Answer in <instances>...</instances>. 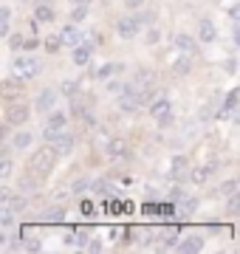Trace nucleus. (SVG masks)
I'll list each match as a JSON object with an SVG mask.
<instances>
[{"label":"nucleus","instance_id":"nucleus-5","mask_svg":"<svg viewBox=\"0 0 240 254\" xmlns=\"http://www.w3.org/2000/svg\"><path fill=\"white\" fill-rule=\"evenodd\" d=\"M28 116H31V108H28L23 99L9 102V108H6V122H9V125H26Z\"/></svg>","mask_w":240,"mask_h":254},{"label":"nucleus","instance_id":"nucleus-30","mask_svg":"<svg viewBox=\"0 0 240 254\" xmlns=\"http://www.w3.org/2000/svg\"><path fill=\"white\" fill-rule=\"evenodd\" d=\"M105 88H108V93H116V96L124 93V85H121L119 79H105Z\"/></svg>","mask_w":240,"mask_h":254},{"label":"nucleus","instance_id":"nucleus-48","mask_svg":"<svg viewBox=\"0 0 240 254\" xmlns=\"http://www.w3.org/2000/svg\"><path fill=\"white\" fill-rule=\"evenodd\" d=\"M235 122H238V125H240V113H238V116H235Z\"/></svg>","mask_w":240,"mask_h":254},{"label":"nucleus","instance_id":"nucleus-4","mask_svg":"<svg viewBox=\"0 0 240 254\" xmlns=\"http://www.w3.org/2000/svg\"><path fill=\"white\" fill-rule=\"evenodd\" d=\"M150 113H153V119H156L161 127L173 125V102L167 99V96H158V99L150 102Z\"/></svg>","mask_w":240,"mask_h":254},{"label":"nucleus","instance_id":"nucleus-32","mask_svg":"<svg viewBox=\"0 0 240 254\" xmlns=\"http://www.w3.org/2000/svg\"><path fill=\"white\" fill-rule=\"evenodd\" d=\"M218 192H223V195L229 198L232 192H238V181H223V184H221V190H218Z\"/></svg>","mask_w":240,"mask_h":254},{"label":"nucleus","instance_id":"nucleus-13","mask_svg":"<svg viewBox=\"0 0 240 254\" xmlns=\"http://www.w3.org/2000/svg\"><path fill=\"white\" fill-rule=\"evenodd\" d=\"M198 37H201V43H212L215 37H218L212 20H201V26H198Z\"/></svg>","mask_w":240,"mask_h":254},{"label":"nucleus","instance_id":"nucleus-40","mask_svg":"<svg viewBox=\"0 0 240 254\" xmlns=\"http://www.w3.org/2000/svg\"><path fill=\"white\" fill-rule=\"evenodd\" d=\"M229 17L235 20V23H240V3H238V6H232V9H229Z\"/></svg>","mask_w":240,"mask_h":254},{"label":"nucleus","instance_id":"nucleus-15","mask_svg":"<svg viewBox=\"0 0 240 254\" xmlns=\"http://www.w3.org/2000/svg\"><path fill=\"white\" fill-rule=\"evenodd\" d=\"M91 48L93 46H88V43H85V46L79 43V46L74 48V63L76 65H88V63H91Z\"/></svg>","mask_w":240,"mask_h":254},{"label":"nucleus","instance_id":"nucleus-39","mask_svg":"<svg viewBox=\"0 0 240 254\" xmlns=\"http://www.w3.org/2000/svg\"><path fill=\"white\" fill-rule=\"evenodd\" d=\"M0 34H11V20H0Z\"/></svg>","mask_w":240,"mask_h":254},{"label":"nucleus","instance_id":"nucleus-43","mask_svg":"<svg viewBox=\"0 0 240 254\" xmlns=\"http://www.w3.org/2000/svg\"><path fill=\"white\" fill-rule=\"evenodd\" d=\"M82 212L85 215H93V203L91 200H82Z\"/></svg>","mask_w":240,"mask_h":254},{"label":"nucleus","instance_id":"nucleus-37","mask_svg":"<svg viewBox=\"0 0 240 254\" xmlns=\"http://www.w3.org/2000/svg\"><path fill=\"white\" fill-rule=\"evenodd\" d=\"M198 119H201V122H209V119H212V105H203L201 113H198Z\"/></svg>","mask_w":240,"mask_h":254},{"label":"nucleus","instance_id":"nucleus-16","mask_svg":"<svg viewBox=\"0 0 240 254\" xmlns=\"http://www.w3.org/2000/svg\"><path fill=\"white\" fill-rule=\"evenodd\" d=\"M195 209H198V200H195V198H181V200H178V215H181V218L195 215Z\"/></svg>","mask_w":240,"mask_h":254},{"label":"nucleus","instance_id":"nucleus-18","mask_svg":"<svg viewBox=\"0 0 240 254\" xmlns=\"http://www.w3.org/2000/svg\"><path fill=\"white\" fill-rule=\"evenodd\" d=\"M178 229H167L164 235H161V246H164V249H178V246H181V240H178Z\"/></svg>","mask_w":240,"mask_h":254},{"label":"nucleus","instance_id":"nucleus-14","mask_svg":"<svg viewBox=\"0 0 240 254\" xmlns=\"http://www.w3.org/2000/svg\"><path fill=\"white\" fill-rule=\"evenodd\" d=\"M17 93H23V79H6L3 82V96L6 99H11V96H17Z\"/></svg>","mask_w":240,"mask_h":254},{"label":"nucleus","instance_id":"nucleus-31","mask_svg":"<svg viewBox=\"0 0 240 254\" xmlns=\"http://www.w3.org/2000/svg\"><path fill=\"white\" fill-rule=\"evenodd\" d=\"M116 71H119V68H116V65H111V63H108V65H102L99 71H96V79H111V76H113Z\"/></svg>","mask_w":240,"mask_h":254},{"label":"nucleus","instance_id":"nucleus-28","mask_svg":"<svg viewBox=\"0 0 240 254\" xmlns=\"http://www.w3.org/2000/svg\"><path fill=\"white\" fill-rule=\"evenodd\" d=\"M85 190H93V181H91V178H79V181L71 187V195H82Z\"/></svg>","mask_w":240,"mask_h":254},{"label":"nucleus","instance_id":"nucleus-10","mask_svg":"<svg viewBox=\"0 0 240 254\" xmlns=\"http://www.w3.org/2000/svg\"><path fill=\"white\" fill-rule=\"evenodd\" d=\"M184 254H195V252H203V237L201 235H186L184 240H181V246H178Z\"/></svg>","mask_w":240,"mask_h":254},{"label":"nucleus","instance_id":"nucleus-7","mask_svg":"<svg viewBox=\"0 0 240 254\" xmlns=\"http://www.w3.org/2000/svg\"><path fill=\"white\" fill-rule=\"evenodd\" d=\"M105 153H108V158L119 161V158H130V147H127V141H121V138H111L108 147H105Z\"/></svg>","mask_w":240,"mask_h":254},{"label":"nucleus","instance_id":"nucleus-33","mask_svg":"<svg viewBox=\"0 0 240 254\" xmlns=\"http://www.w3.org/2000/svg\"><path fill=\"white\" fill-rule=\"evenodd\" d=\"M88 243H91V237H88V232H85V229H76V246H82V249H88Z\"/></svg>","mask_w":240,"mask_h":254},{"label":"nucleus","instance_id":"nucleus-42","mask_svg":"<svg viewBox=\"0 0 240 254\" xmlns=\"http://www.w3.org/2000/svg\"><path fill=\"white\" fill-rule=\"evenodd\" d=\"M0 20H11V9H9V6H3V9H0Z\"/></svg>","mask_w":240,"mask_h":254},{"label":"nucleus","instance_id":"nucleus-47","mask_svg":"<svg viewBox=\"0 0 240 254\" xmlns=\"http://www.w3.org/2000/svg\"><path fill=\"white\" fill-rule=\"evenodd\" d=\"M235 46L240 48V28H235Z\"/></svg>","mask_w":240,"mask_h":254},{"label":"nucleus","instance_id":"nucleus-23","mask_svg":"<svg viewBox=\"0 0 240 254\" xmlns=\"http://www.w3.org/2000/svg\"><path fill=\"white\" fill-rule=\"evenodd\" d=\"M11 175V155H9V150H3V158H0V178L6 181Z\"/></svg>","mask_w":240,"mask_h":254},{"label":"nucleus","instance_id":"nucleus-19","mask_svg":"<svg viewBox=\"0 0 240 254\" xmlns=\"http://www.w3.org/2000/svg\"><path fill=\"white\" fill-rule=\"evenodd\" d=\"M28 144H31V133H28V130L14 133V138H11V147H14V150H26Z\"/></svg>","mask_w":240,"mask_h":254},{"label":"nucleus","instance_id":"nucleus-17","mask_svg":"<svg viewBox=\"0 0 240 254\" xmlns=\"http://www.w3.org/2000/svg\"><path fill=\"white\" fill-rule=\"evenodd\" d=\"M34 20H37V23H51V20H54V9H51L48 3H40L37 9H34Z\"/></svg>","mask_w":240,"mask_h":254},{"label":"nucleus","instance_id":"nucleus-12","mask_svg":"<svg viewBox=\"0 0 240 254\" xmlns=\"http://www.w3.org/2000/svg\"><path fill=\"white\" fill-rule=\"evenodd\" d=\"M176 48L181 51V54H195V40L189 34H176Z\"/></svg>","mask_w":240,"mask_h":254},{"label":"nucleus","instance_id":"nucleus-24","mask_svg":"<svg viewBox=\"0 0 240 254\" xmlns=\"http://www.w3.org/2000/svg\"><path fill=\"white\" fill-rule=\"evenodd\" d=\"M37 178L40 175H23V178H20V192H31V190H37Z\"/></svg>","mask_w":240,"mask_h":254},{"label":"nucleus","instance_id":"nucleus-34","mask_svg":"<svg viewBox=\"0 0 240 254\" xmlns=\"http://www.w3.org/2000/svg\"><path fill=\"white\" fill-rule=\"evenodd\" d=\"M60 46H62V40H60V37H48V40H46V48L51 51V54L60 51Z\"/></svg>","mask_w":240,"mask_h":254},{"label":"nucleus","instance_id":"nucleus-8","mask_svg":"<svg viewBox=\"0 0 240 254\" xmlns=\"http://www.w3.org/2000/svg\"><path fill=\"white\" fill-rule=\"evenodd\" d=\"M54 105H57V93L51 91V88H46V91H40L37 102H34V108H37L40 113H54Z\"/></svg>","mask_w":240,"mask_h":254},{"label":"nucleus","instance_id":"nucleus-22","mask_svg":"<svg viewBox=\"0 0 240 254\" xmlns=\"http://www.w3.org/2000/svg\"><path fill=\"white\" fill-rule=\"evenodd\" d=\"M184 170H186V158L184 155H176V158H173V178H184Z\"/></svg>","mask_w":240,"mask_h":254},{"label":"nucleus","instance_id":"nucleus-25","mask_svg":"<svg viewBox=\"0 0 240 254\" xmlns=\"http://www.w3.org/2000/svg\"><path fill=\"white\" fill-rule=\"evenodd\" d=\"M173 71H176V73H189V54L178 57L176 63H173Z\"/></svg>","mask_w":240,"mask_h":254},{"label":"nucleus","instance_id":"nucleus-26","mask_svg":"<svg viewBox=\"0 0 240 254\" xmlns=\"http://www.w3.org/2000/svg\"><path fill=\"white\" fill-rule=\"evenodd\" d=\"M226 209H229L232 215H240V190L232 192L229 198H226Z\"/></svg>","mask_w":240,"mask_h":254},{"label":"nucleus","instance_id":"nucleus-21","mask_svg":"<svg viewBox=\"0 0 240 254\" xmlns=\"http://www.w3.org/2000/svg\"><path fill=\"white\" fill-rule=\"evenodd\" d=\"M62 218H65V212L60 206H54V209H48V212H43V220L46 223H62Z\"/></svg>","mask_w":240,"mask_h":254},{"label":"nucleus","instance_id":"nucleus-20","mask_svg":"<svg viewBox=\"0 0 240 254\" xmlns=\"http://www.w3.org/2000/svg\"><path fill=\"white\" fill-rule=\"evenodd\" d=\"M209 173H212V170H206V167H195L192 173H189V181L198 184V187H203V184L209 181Z\"/></svg>","mask_w":240,"mask_h":254},{"label":"nucleus","instance_id":"nucleus-29","mask_svg":"<svg viewBox=\"0 0 240 254\" xmlns=\"http://www.w3.org/2000/svg\"><path fill=\"white\" fill-rule=\"evenodd\" d=\"M6 203H9V206H11V209H14V212H23V209H26V206H28V200H26V198H23V195H11V198H9V200H6Z\"/></svg>","mask_w":240,"mask_h":254},{"label":"nucleus","instance_id":"nucleus-46","mask_svg":"<svg viewBox=\"0 0 240 254\" xmlns=\"http://www.w3.org/2000/svg\"><path fill=\"white\" fill-rule=\"evenodd\" d=\"M124 3H127L130 9H136V6H141V3H144V0H124Z\"/></svg>","mask_w":240,"mask_h":254},{"label":"nucleus","instance_id":"nucleus-38","mask_svg":"<svg viewBox=\"0 0 240 254\" xmlns=\"http://www.w3.org/2000/svg\"><path fill=\"white\" fill-rule=\"evenodd\" d=\"M158 40H161V31H158V28H150L147 31V43H158Z\"/></svg>","mask_w":240,"mask_h":254},{"label":"nucleus","instance_id":"nucleus-49","mask_svg":"<svg viewBox=\"0 0 240 254\" xmlns=\"http://www.w3.org/2000/svg\"><path fill=\"white\" fill-rule=\"evenodd\" d=\"M76 3H79V0H76Z\"/></svg>","mask_w":240,"mask_h":254},{"label":"nucleus","instance_id":"nucleus-11","mask_svg":"<svg viewBox=\"0 0 240 254\" xmlns=\"http://www.w3.org/2000/svg\"><path fill=\"white\" fill-rule=\"evenodd\" d=\"M74 144H76V138L71 136V133H62V136L54 141V150H57V155H71L74 153Z\"/></svg>","mask_w":240,"mask_h":254},{"label":"nucleus","instance_id":"nucleus-36","mask_svg":"<svg viewBox=\"0 0 240 254\" xmlns=\"http://www.w3.org/2000/svg\"><path fill=\"white\" fill-rule=\"evenodd\" d=\"M76 91H79V85H76L74 79H65L62 82V93H76Z\"/></svg>","mask_w":240,"mask_h":254},{"label":"nucleus","instance_id":"nucleus-44","mask_svg":"<svg viewBox=\"0 0 240 254\" xmlns=\"http://www.w3.org/2000/svg\"><path fill=\"white\" fill-rule=\"evenodd\" d=\"M88 252H102V243L99 240H91V243H88Z\"/></svg>","mask_w":240,"mask_h":254},{"label":"nucleus","instance_id":"nucleus-27","mask_svg":"<svg viewBox=\"0 0 240 254\" xmlns=\"http://www.w3.org/2000/svg\"><path fill=\"white\" fill-rule=\"evenodd\" d=\"M85 17H88V3H76L74 11H71V20H74V23H82Z\"/></svg>","mask_w":240,"mask_h":254},{"label":"nucleus","instance_id":"nucleus-3","mask_svg":"<svg viewBox=\"0 0 240 254\" xmlns=\"http://www.w3.org/2000/svg\"><path fill=\"white\" fill-rule=\"evenodd\" d=\"M65 125H68V116H65V113H51L46 127H43V141H46V144H54L57 138L65 133Z\"/></svg>","mask_w":240,"mask_h":254},{"label":"nucleus","instance_id":"nucleus-1","mask_svg":"<svg viewBox=\"0 0 240 254\" xmlns=\"http://www.w3.org/2000/svg\"><path fill=\"white\" fill-rule=\"evenodd\" d=\"M54 158H57V150L43 147V150H37V153L28 158V170L34 175H40V178H46V175L54 170Z\"/></svg>","mask_w":240,"mask_h":254},{"label":"nucleus","instance_id":"nucleus-9","mask_svg":"<svg viewBox=\"0 0 240 254\" xmlns=\"http://www.w3.org/2000/svg\"><path fill=\"white\" fill-rule=\"evenodd\" d=\"M60 40H62V46L76 48L79 43H82V31H79V28H74V26H65L62 31H60Z\"/></svg>","mask_w":240,"mask_h":254},{"label":"nucleus","instance_id":"nucleus-45","mask_svg":"<svg viewBox=\"0 0 240 254\" xmlns=\"http://www.w3.org/2000/svg\"><path fill=\"white\" fill-rule=\"evenodd\" d=\"M23 48H26V51H31V48H37V40H26V46H23Z\"/></svg>","mask_w":240,"mask_h":254},{"label":"nucleus","instance_id":"nucleus-35","mask_svg":"<svg viewBox=\"0 0 240 254\" xmlns=\"http://www.w3.org/2000/svg\"><path fill=\"white\" fill-rule=\"evenodd\" d=\"M40 246L43 243H40L37 237H26V252H40Z\"/></svg>","mask_w":240,"mask_h":254},{"label":"nucleus","instance_id":"nucleus-2","mask_svg":"<svg viewBox=\"0 0 240 254\" xmlns=\"http://www.w3.org/2000/svg\"><path fill=\"white\" fill-rule=\"evenodd\" d=\"M11 71H14V76H20V79H34V76H40V71H43V63H40L37 57H17L14 65H11Z\"/></svg>","mask_w":240,"mask_h":254},{"label":"nucleus","instance_id":"nucleus-6","mask_svg":"<svg viewBox=\"0 0 240 254\" xmlns=\"http://www.w3.org/2000/svg\"><path fill=\"white\" fill-rule=\"evenodd\" d=\"M139 26H141L139 17H121L119 23H116V34H119L121 40H133V37L139 34Z\"/></svg>","mask_w":240,"mask_h":254},{"label":"nucleus","instance_id":"nucleus-41","mask_svg":"<svg viewBox=\"0 0 240 254\" xmlns=\"http://www.w3.org/2000/svg\"><path fill=\"white\" fill-rule=\"evenodd\" d=\"M9 43H11V48H23V46H26V40H23V37H11Z\"/></svg>","mask_w":240,"mask_h":254}]
</instances>
